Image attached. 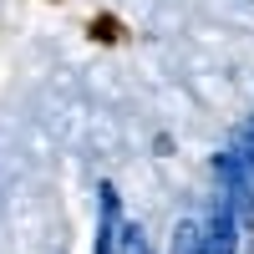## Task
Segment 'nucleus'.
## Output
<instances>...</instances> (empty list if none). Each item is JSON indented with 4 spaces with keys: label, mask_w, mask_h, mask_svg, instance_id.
<instances>
[{
    "label": "nucleus",
    "mask_w": 254,
    "mask_h": 254,
    "mask_svg": "<svg viewBox=\"0 0 254 254\" xmlns=\"http://www.w3.org/2000/svg\"><path fill=\"white\" fill-rule=\"evenodd\" d=\"M122 254H153V244L137 224H122Z\"/></svg>",
    "instance_id": "nucleus-5"
},
{
    "label": "nucleus",
    "mask_w": 254,
    "mask_h": 254,
    "mask_svg": "<svg viewBox=\"0 0 254 254\" xmlns=\"http://www.w3.org/2000/svg\"><path fill=\"white\" fill-rule=\"evenodd\" d=\"M122 203L112 183H97V234H92V254H122Z\"/></svg>",
    "instance_id": "nucleus-2"
},
{
    "label": "nucleus",
    "mask_w": 254,
    "mask_h": 254,
    "mask_svg": "<svg viewBox=\"0 0 254 254\" xmlns=\"http://www.w3.org/2000/svg\"><path fill=\"white\" fill-rule=\"evenodd\" d=\"M173 254H219L214 239H208V229H203V219H178V229H173Z\"/></svg>",
    "instance_id": "nucleus-4"
},
{
    "label": "nucleus",
    "mask_w": 254,
    "mask_h": 254,
    "mask_svg": "<svg viewBox=\"0 0 254 254\" xmlns=\"http://www.w3.org/2000/svg\"><path fill=\"white\" fill-rule=\"evenodd\" d=\"M214 178H219V193L229 198V208L239 214L244 234H254V173L244 168V158L234 153V147L214 153Z\"/></svg>",
    "instance_id": "nucleus-1"
},
{
    "label": "nucleus",
    "mask_w": 254,
    "mask_h": 254,
    "mask_svg": "<svg viewBox=\"0 0 254 254\" xmlns=\"http://www.w3.org/2000/svg\"><path fill=\"white\" fill-rule=\"evenodd\" d=\"M203 229H208V239H214L219 254H239V234H244V224H239L234 208H229L224 193L208 198V208H203Z\"/></svg>",
    "instance_id": "nucleus-3"
}]
</instances>
